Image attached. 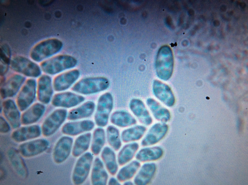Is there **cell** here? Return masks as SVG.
Instances as JSON below:
<instances>
[{"label":"cell","instance_id":"1","mask_svg":"<svg viewBox=\"0 0 248 185\" xmlns=\"http://www.w3.org/2000/svg\"><path fill=\"white\" fill-rule=\"evenodd\" d=\"M9 67L12 72L21 75L26 78L37 79L42 74L39 63L30 57L21 55L12 57Z\"/></svg>","mask_w":248,"mask_h":185},{"label":"cell","instance_id":"2","mask_svg":"<svg viewBox=\"0 0 248 185\" xmlns=\"http://www.w3.org/2000/svg\"><path fill=\"white\" fill-rule=\"evenodd\" d=\"M77 60L68 55H61L51 57L39 63L42 74L49 76L72 68L77 64Z\"/></svg>","mask_w":248,"mask_h":185},{"label":"cell","instance_id":"3","mask_svg":"<svg viewBox=\"0 0 248 185\" xmlns=\"http://www.w3.org/2000/svg\"><path fill=\"white\" fill-rule=\"evenodd\" d=\"M62 46V42L59 40H50L35 46L31 52L30 58L39 64L53 56L60 51Z\"/></svg>","mask_w":248,"mask_h":185},{"label":"cell","instance_id":"4","mask_svg":"<svg viewBox=\"0 0 248 185\" xmlns=\"http://www.w3.org/2000/svg\"><path fill=\"white\" fill-rule=\"evenodd\" d=\"M108 80L101 77H91L83 79L73 86L72 90L82 94H88L104 90L109 86Z\"/></svg>","mask_w":248,"mask_h":185},{"label":"cell","instance_id":"5","mask_svg":"<svg viewBox=\"0 0 248 185\" xmlns=\"http://www.w3.org/2000/svg\"><path fill=\"white\" fill-rule=\"evenodd\" d=\"M26 78L14 72L0 79V94L2 98H8L16 95Z\"/></svg>","mask_w":248,"mask_h":185},{"label":"cell","instance_id":"6","mask_svg":"<svg viewBox=\"0 0 248 185\" xmlns=\"http://www.w3.org/2000/svg\"><path fill=\"white\" fill-rule=\"evenodd\" d=\"M174 66L173 56L170 50H160L155 61V68L157 76L163 80H168L172 76Z\"/></svg>","mask_w":248,"mask_h":185},{"label":"cell","instance_id":"7","mask_svg":"<svg viewBox=\"0 0 248 185\" xmlns=\"http://www.w3.org/2000/svg\"><path fill=\"white\" fill-rule=\"evenodd\" d=\"M16 95L19 108L24 110L37 97L36 79L27 78Z\"/></svg>","mask_w":248,"mask_h":185},{"label":"cell","instance_id":"8","mask_svg":"<svg viewBox=\"0 0 248 185\" xmlns=\"http://www.w3.org/2000/svg\"><path fill=\"white\" fill-rule=\"evenodd\" d=\"M113 106V99L111 94L106 92L99 98L95 119L97 124L101 126H106Z\"/></svg>","mask_w":248,"mask_h":185},{"label":"cell","instance_id":"9","mask_svg":"<svg viewBox=\"0 0 248 185\" xmlns=\"http://www.w3.org/2000/svg\"><path fill=\"white\" fill-rule=\"evenodd\" d=\"M36 80L37 97L41 102L48 103L51 99L54 89L51 76L42 73Z\"/></svg>","mask_w":248,"mask_h":185},{"label":"cell","instance_id":"10","mask_svg":"<svg viewBox=\"0 0 248 185\" xmlns=\"http://www.w3.org/2000/svg\"><path fill=\"white\" fill-rule=\"evenodd\" d=\"M66 115V111L63 109L52 113L44 121L42 129L44 135L49 136L54 133L64 121Z\"/></svg>","mask_w":248,"mask_h":185},{"label":"cell","instance_id":"11","mask_svg":"<svg viewBox=\"0 0 248 185\" xmlns=\"http://www.w3.org/2000/svg\"><path fill=\"white\" fill-rule=\"evenodd\" d=\"M49 145L48 142L44 139H39L23 143L19 149L20 153L26 157L39 154L46 150Z\"/></svg>","mask_w":248,"mask_h":185},{"label":"cell","instance_id":"12","mask_svg":"<svg viewBox=\"0 0 248 185\" xmlns=\"http://www.w3.org/2000/svg\"><path fill=\"white\" fill-rule=\"evenodd\" d=\"M80 74L78 70L74 69L57 76L53 81L54 89L59 91L68 89L78 79Z\"/></svg>","mask_w":248,"mask_h":185},{"label":"cell","instance_id":"13","mask_svg":"<svg viewBox=\"0 0 248 185\" xmlns=\"http://www.w3.org/2000/svg\"><path fill=\"white\" fill-rule=\"evenodd\" d=\"M82 96L70 92L59 93L52 99L53 104L57 106L70 107L76 105L84 101Z\"/></svg>","mask_w":248,"mask_h":185},{"label":"cell","instance_id":"14","mask_svg":"<svg viewBox=\"0 0 248 185\" xmlns=\"http://www.w3.org/2000/svg\"><path fill=\"white\" fill-rule=\"evenodd\" d=\"M92 157L91 154H86L78 161L74 169L73 180L77 184L80 183L85 180L88 173Z\"/></svg>","mask_w":248,"mask_h":185},{"label":"cell","instance_id":"15","mask_svg":"<svg viewBox=\"0 0 248 185\" xmlns=\"http://www.w3.org/2000/svg\"><path fill=\"white\" fill-rule=\"evenodd\" d=\"M130 108L142 123L146 125L150 124L152 119L143 102L137 99H132L129 104Z\"/></svg>","mask_w":248,"mask_h":185},{"label":"cell","instance_id":"16","mask_svg":"<svg viewBox=\"0 0 248 185\" xmlns=\"http://www.w3.org/2000/svg\"><path fill=\"white\" fill-rule=\"evenodd\" d=\"M72 139L64 137L59 140L54 148L53 157L55 161L59 162L65 160L68 156L71 149Z\"/></svg>","mask_w":248,"mask_h":185},{"label":"cell","instance_id":"17","mask_svg":"<svg viewBox=\"0 0 248 185\" xmlns=\"http://www.w3.org/2000/svg\"><path fill=\"white\" fill-rule=\"evenodd\" d=\"M156 166L153 163H147L143 165L134 179L136 185H146L153 178L156 171Z\"/></svg>","mask_w":248,"mask_h":185},{"label":"cell","instance_id":"18","mask_svg":"<svg viewBox=\"0 0 248 185\" xmlns=\"http://www.w3.org/2000/svg\"><path fill=\"white\" fill-rule=\"evenodd\" d=\"M41 131L39 127L36 125L23 127L14 131L12 137L16 141L21 142L37 137Z\"/></svg>","mask_w":248,"mask_h":185},{"label":"cell","instance_id":"19","mask_svg":"<svg viewBox=\"0 0 248 185\" xmlns=\"http://www.w3.org/2000/svg\"><path fill=\"white\" fill-rule=\"evenodd\" d=\"M8 156L11 165L17 174L23 178L26 177L28 174L27 169L17 151L14 148L10 149L8 151Z\"/></svg>","mask_w":248,"mask_h":185},{"label":"cell","instance_id":"20","mask_svg":"<svg viewBox=\"0 0 248 185\" xmlns=\"http://www.w3.org/2000/svg\"><path fill=\"white\" fill-rule=\"evenodd\" d=\"M3 105V112L5 117L14 128L18 127L20 123L19 113L17 107L10 100L6 101Z\"/></svg>","mask_w":248,"mask_h":185},{"label":"cell","instance_id":"21","mask_svg":"<svg viewBox=\"0 0 248 185\" xmlns=\"http://www.w3.org/2000/svg\"><path fill=\"white\" fill-rule=\"evenodd\" d=\"M167 131V128L165 126H153L142 140L141 145L146 146L156 143L164 137Z\"/></svg>","mask_w":248,"mask_h":185},{"label":"cell","instance_id":"22","mask_svg":"<svg viewBox=\"0 0 248 185\" xmlns=\"http://www.w3.org/2000/svg\"><path fill=\"white\" fill-rule=\"evenodd\" d=\"M153 91L155 96L164 102H174V97L171 89L167 85L157 80L154 81Z\"/></svg>","mask_w":248,"mask_h":185},{"label":"cell","instance_id":"23","mask_svg":"<svg viewBox=\"0 0 248 185\" xmlns=\"http://www.w3.org/2000/svg\"><path fill=\"white\" fill-rule=\"evenodd\" d=\"M108 177V175L102 162L99 158H96L94 164L92 174L93 184L96 185H106Z\"/></svg>","mask_w":248,"mask_h":185},{"label":"cell","instance_id":"24","mask_svg":"<svg viewBox=\"0 0 248 185\" xmlns=\"http://www.w3.org/2000/svg\"><path fill=\"white\" fill-rule=\"evenodd\" d=\"M163 151L158 146L145 148L141 149L137 154L136 159L141 162L154 161L160 158Z\"/></svg>","mask_w":248,"mask_h":185},{"label":"cell","instance_id":"25","mask_svg":"<svg viewBox=\"0 0 248 185\" xmlns=\"http://www.w3.org/2000/svg\"><path fill=\"white\" fill-rule=\"evenodd\" d=\"M94 126L93 123L89 120L69 123L63 128V131L65 133L75 135L91 130Z\"/></svg>","mask_w":248,"mask_h":185},{"label":"cell","instance_id":"26","mask_svg":"<svg viewBox=\"0 0 248 185\" xmlns=\"http://www.w3.org/2000/svg\"><path fill=\"white\" fill-rule=\"evenodd\" d=\"M110 120L113 124L121 127H125L135 124L136 119L129 113L125 111H118L111 115Z\"/></svg>","mask_w":248,"mask_h":185},{"label":"cell","instance_id":"27","mask_svg":"<svg viewBox=\"0 0 248 185\" xmlns=\"http://www.w3.org/2000/svg\"><path fill=\"white\" fill-rule=\"evenodd\" d=\"M101 156L107 170L111 175H115L118 170V166L114 151L106 146L102 151Z\"/></svg>","mask_w":248,"mask_h":185},{"label":"cell","instance_id":"28","mask_svg":"<svg viewBox=\"0 0 248 185\" xmlns=\"http://www.w3.org/2000/svg\"><path fill=\"white\" fill-rule=\"evenodd\" d=\"M139 148V145L136 142L128 144L124 146L118 154L117 160L119 165L122 166L131 160Z\"/></svg>","mask_w":248,"mask_h":185},{"label":"cell","instance_id":"29","mask_svg":"<svg viewBox=\"0 0 248 185\" xmlns=\"http://www.w3.org/2000/svg\"><path fill=\"white\" fill-rule=\"evenodd\" d=\"M146 130V128L141 125H137L127 129L122 132V139L124 142L138 140L142 137Z\"/></svg>","mask_w":248,"mask_h":185},{"label":"cell","instance_id":"30","mask_svg":"<svg viewBox=\"0 0 248 185\" xmlns=\"http://www.w3.org/2000/svg\"><path fill=\"white\" fill-rule=\"evenodd\" d=\"M140 166L139 162L133 161L121 168L117 175V179L122 182L132 178Z\"/></svg>","mask_w":248,"mask_h":185},{"label":"cell","instance_id":"31","mask_svg":"<svg viewBox=\"0 0 248 185\" xmlns=\"http://www.w3.org/2000/svg\"><path fill=\"white\" fill-rule=\"evenodd\" d=\"M94 108L93 103L88 102L71 111L68 117L70 119H76L88 117L93 113Z\"/></svg>","mask_w":248,"mask_h":185},{"label":"cell","instance_id":"32","mask_svg":"<svg viewBox=\"0 0 248 185\" xmlns=\"http://www.w3.org/2000/svg\"><path fill=\"white\" fill-rule=\"evenodd\" d=\"M44 108V106L40 104H36L32 106L24 114L23 122L26 124L35 122L42 116Z\"/></svg>","mask_w":248,"mask_h":185},{"label":"cell","instance_id":"33","mask_svg":"<svg viewBox=\"0 0 248 185\" xmlns=\"http://www.w3.org/2000/svg\"><path fill=\"white\" fill-rule=\"evenodd\" d=\"M106 134L109 144L115 150L118 151L122 145L118 130L113 126H109L107 129Z\"/></svg>","mask_w":248,"mask_h":185},{"label":"cell","instance_id":"34","mask_svg":"<svg viewBox=\"0 0 248 185\" xmlns=\"http://www.w3.org/2000/svg\"><path fill=\"white\" fill-rule=\"evenodd\" d=\"M105 141V134L103 129L101 128L96 129L93 133L92 144L93 153L98 154L104 146Z\"/></svg>","mask_w":248,"mask_h":185},{"label":"cell","instance_id":"35","mask_svg":"<svg viewBox=\"0 0 248 185\" xmlns=\"http://www.w3.org/2000/svg\"><path fill=\"white\" fill-rule=\"evenodd\" d=\"M91 135L89 133L82 135L76 140L73 149L74 154L78 155L87 148L91 139Z\"/></svg>","mask_w":248,"mask_h":185},{"label":"cell","instance_id":"36","mask_svg":"<svg viewBox=\"0 0 248 185\" xmlns=\"http://www.w3.org/2000/svg\"><path fill=\"white\" fill-rule=\"evenodd\" d=\"M0 76H5L10 69L9 65L0 62Z\"/></svg>","mask_w":248,"mask_h":185},{"label":"cell","instance_id":"37","mask_svg":"<svg viewBox=\"0 0 248 185\" xmlns=\"http://www.w3.org/2000/svg\"><path fill=\"white\" fill-rule=\"evenodd\" d=\"M9 130V127L8 123L2 118H0V131L5 133L8 132Z\"/></svg>","mask_w":248,"mask_h":185},{"label":"cell","instance_id":"38","mask_svg":"<svg viewBox=\"0 0 248 185\" xmlns=\"http://www.w3.org/2000/svg\"><path fill=\"white\" fill-rule=\"evenodd\" d=\"M108 185H118L120 184L116 179L114 177H112L110 178L109 181Z\"/></svg>","mask_w":248,"mask_h":185},{"label":"cell","instance_id":"39","mask_svg":"<svg viewBox=\"0 0 248 185\" xmlns=\"http://www.w3.org/2000/svg\"><path fill=\"white\" fill-rule=\"evenodd\" d=\"M213 24L215 26L217 27L220 24V22L219 21L217 20H216L214 21L213 22Z\"/></svg>","mask_w":248,"mask_h":185},{"label":"cell","instance_id":"40","mask_svg":"<svg viewBox=\"0 0 248 185\" xmlns=\"http://www.w3.org/2000/svg\"><path fill=\"white\" fill-rule=\"evenodd\" d=\"M227 8L226 6L225 5H222L220 7V10L222 12H225L226 11Z\"/></svg>","mask_w":248,"mask_h":185},{"label":"cell","instance_id":"41","mask_svg":"<svg viewBox=\"0 0 248 185\" xmlns=\"http://www.w3.org/2000/svg\"><path fill=\"white\" fill-rule=\"evenodd\" d=\"M239 5L240 7L242 8H245L246 6V3L244 2H240V4Z\"/></svg>","mask_w":248,"mask_h":185},{"label":"cell","instance_id":"42","mask_svg":"<svg viewBox=\"0 0 248 185\" xmlns=\"http://www.w3.org/2000/svg\"><path fill=\"white\" fill-rule=\"evenodd\" d=\"M120 22L122 24H124L126 23V20L124 18H122L121 19Z\"/></svg>","mask_w":248,"mask_h":185},{"label":"cell","instance_id":"43","mask_svg":"<svg viewBox=\"0 0 248 185\" xmlns=\"http://www.w3.org/2000/svg\"><path fill=\"white\" fill-rule=\"evenodd\" d=\"M124 185H133V183L132 182L130 181H127L124 183Z\"/></svg>","mask_w":248,"mask_h":185},{"label":"cell","instance_id":"44","mask_svg":"<svg viewBox=\"0 0 248 185\" xmlns=\"http://www.w3.org/2000/svg\"><path fill=\"white\" fill-rule=\"evenodd\" d=\"M114 39V38L111 35L109 36L108 38V40L110 41L113 40Z\"/></svg>","mask_w":248,"mask_h":185},{"label":"cell","instance_id":"45","mask_svg":"<svg viewBox=\"0 0 248 185\" xmlns=\"http://www.w3.org/2000/svg\"><path fill=\"white\" fill-rule=\"evenodd\" d=\"M234 13L233 11H231L228 12V14L230 15H232Z\"/></svg>","mask_w":248,"mask_h":185},{"label":"cell","instance_id":"46","mask_svg":"<svg viewBox=\"0 0 248 185\" xmlns=\"http://www.w3.org/2000/svg\"><path fill=\"white\" fill-rule=\"evenodd\" d=\"M234 1V0H231L230 1H231V2H233Z\"/></svg>","mask_w":248,"mask_h":185}]
</instances>
